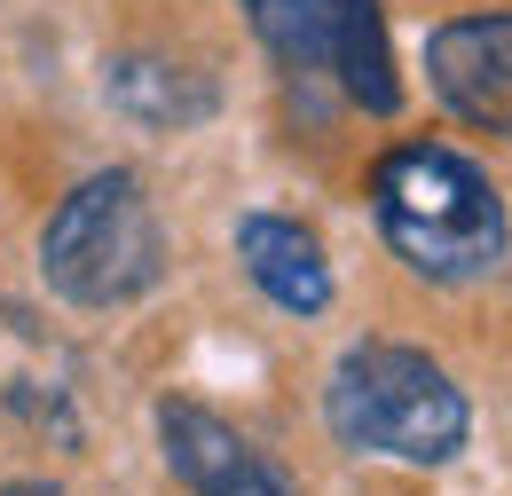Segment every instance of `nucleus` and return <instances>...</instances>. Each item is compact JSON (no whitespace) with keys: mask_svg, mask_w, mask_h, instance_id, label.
<instances>
[{"mask_svg":"<svg viewBox=\"0 0 512 496\" xmlns=\"http://www.w3.org/2000/svg\"><path fill=\"white\" fill-rule=\"evenodd\" d=\"M253 40L276 56L284 79H331V32H339V0H245Z\"/></svg>","mask_w":512,"mask_h":496,"instance_id":"9","label":"nucleus"},{"mask_svg":"<svg viewBox=\"0 0 512 496\" xmlns=\"http://www.w3.org/2000/svg\"><path fill=\"white\" fill-rule=\"evenodd\" d=\"M323 418L347 449L394 457V465H449L473 434V410H465L457 378L434 355L394 347V339H363V347L339 355Z\"/></svg>","mask_w":512,"mask_h":496,"instance_id":"2","label":"nucleus"},{"mask_svg":"<svg viewBox=\"0 0 512 496\" xmlns=\"http://www.w3.org/2000/svg\"><path fill=\"white\" fill-rule=\"evenodd\" d=\"M331 79L355 111L394 119L402 111V79H394V48H386L379 0H339V32H331Z\"/></svg>","mask_w":512,"mask_h":496,"instance_id":"8","label":"nucleus"},{"mask_svg":"<svg viewBox=\"0 0 512 496\" xmlns=\"http://www.w3.org/2000/svg\"><path fill=\"white\" fill-rule=\"evenodd\" d=\"M40 276L71 308H134L166 276V237L158 213L127 166L87 174L40 229Z\"/></svg>","mask_w":512,"mask_h":496,"instance_id":"3","label":"nucleus"},{"mask_svg":"<svg viewBox=\"0 0 512 496\" xmlns=\"http://www.w3.org/2000/svg\"><path fill=\"white\" fill-rule=\"evenodd\" d=\"M426 79L449 119L512 134V16H449L426 40Z\"/></svg>","mask_w":512,"mask_h":496,"instance_id":"4","label":"nucleus"},{"mask_svg":"<svg viewBox=\"0 0 512 496\" xmlns=\"http://www.w3.org/2000/svg\"><path fill=\"white\" fill-rule=\"evenodd\" d=\"M158 441H166V465L190 496H292V481L253 441L197 402H158Z\"/></svg>","mask_w":512,"mask_h":496,"instance_id":"5","label":"nucleus"},{"mask_svg":"<svg viewBox=\"0 0 512 496\" xmlns=\"http://www.w3.org/2000/svg\"><path fill=\"white\" fill-rule=\"evenodd\" d=\"M0 496H64V489H48V481H16V489H0Z\"/></svg>","mask_w":512,"mask_h":496,"instance_id":"10","label":"nucleus"},{"mask_svg":"<svg viewBox=\"0 0 512 496\" xmlns=\"http://www.w3.org/2000/svg\"><path fill=\"white\" fill-rule=\"evenodd\" d=\"M237 260L260 284V300H276L284 315H323L331 308V260H323L316 229L284 221V213H245L237 221Z\"/></svg>","mask_w":512,"mask_h":496,"instance_id":"6","label":"nucleus"},{"mask_svg":"<svg viewBox=\"0 0 512 496\" xmlns=\"http://www.w3.org/2000/svg\"><path fill=\"white\" fill-rule=\"evenodd\" d=\"M103 95H111L134 126H158V134L205 126L213 111H221L213 79L190 71V63H166V56H119L111 71H103Z\"/></svg>","mask_w":512,"mask_h":496,"instance_id":"7","label":"nucleus"},{"mask_svg":"<svg viewBox=\"0 0 512 496\" xmlns=\"http://www.w3.org/2000/svg\"><path fill=\"white\" fill-rule=\"evenodd\" d=\"M371 213H379V237L394 245V260L426 284H473L512 245L497 182L449 142L386 150L371 166Z\"/></svg>","mask_w":512,"mask_h":496,"instance_id":"1","label":"nucleus"}]
</instances>
